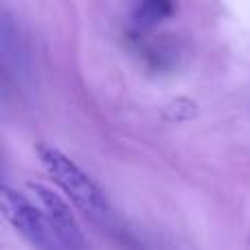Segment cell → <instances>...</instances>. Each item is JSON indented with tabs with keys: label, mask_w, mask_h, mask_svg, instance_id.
Returning a JSON list of instances; mask_svg holds the SVG:
<instances>
[{
	"label": "cell",
	"mask_w": 250,
	"mask_h": 250,
	"mask_svg": "<svg viewBox=\"0 0 250 250\" xmlns=\"http://www.w3.org/2000/svg\"><path fill=\"white\" fill-rule=\"evenodd\" d=\"M38 156L44 171L51 176V180L60 187V191L68 198V202L75 208H79L83 215L95 222L108 220L110 207L104 191L73 158H68L64 151L51 145H40Z\"/></svg>",
	"instance_id": "6da1fadb"
},
{
	"label": "cell",
	"mask_w": 250,
	"mask_h": 250,
	"mask_svg": "<svg viewBox=\"0 0 250 250\" xmlns=\"http://www.w3.org/2000/svg\"><path fill=\"white\" fill-rule=\"evenodd\" d=\"M29 191L35 198V202L42 207V211L46 213L48 222L53 224V229H55L60 242L64 244V248L66 250H88L83 230L79 226L77 217L70 211L68 202L62 195H57L53 189L40 185V182H29Z\"/></svg>",
	"instance_id": "3957f363"
},
{
	"label": "cell",
	"mask_w": 250,
	"mask_h": 250,
	"mask_svg": "<svg viewBox=\"0 0 250 250\" xmlns=\"http://www.w3.org/2000/svg\"><path fill=\"white\" fill-rule=\"evenodd\" d=\"M176 11V2L173 0H136L134 2V22L141 29H151L158 22L167 20Z\"/></svg>",
	"instance_id": "277c9868"
},
{
	"label": "cell",
	"mask_w": 250,
	"mask_h": 250,
	"mask_svg": "<svg viewBox=\"0 0 250 250\" xmlns=\"http://www.w3.org/2000/svg\"><path fill=\"white\" fill-rule=\"evenodd\" d=\"M0 207H2L7 224L33 250H66L42 207L33 202L26 193L4 185Z\"/></svg>",
	"instance_id": "7a4b0ae2"
}]
</instances>
